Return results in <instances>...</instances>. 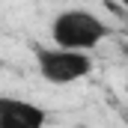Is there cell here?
<instances>
[{
  "label": "cell",
  "instance_id": "obj_1",
  "mask_svg": "<svg viewBox=\"0 0 128 128\" xmlns=\"http://www.w3.org/2000/svg\"><path fill=\"white\" fill-rule=\"evenodd\" d=\"M110 36V24L90 12V9H63L51 21V42L57 48H72V51H92Z\"/></svg>",
  "mask_w": 128,
  "mask_h": 128
},
{
  "label": "cell",
  "instance_id": "obj_2",
  "mask_svg": "<svg viewBox=\"0 0 128 128\" xmlns=\"http://www.w3.org/2000/svg\"><path fill=\"white\" fill-rule=\"evenodd\" d=\"M33 60H36L39 78L54 86H68L74 80H84L96 66L90 51H72V48H57V45H36Z\"/></svg>",
  "mask_w": 128,
  "mask_h": 128
},
{
  "label": "cell",
  "instance_id": "obj_3",
  "mask_svg": "<svg viewBox=\"0 0 128 128\" xmlns=\"http://www.w3.org/2000/svg\"><path fill=\"white\" fill-rule=\"evenodd\" d=\"M48 110L36 101L0 92V128H45Z\"/></svg>",
  "mask_w": 128,
  "mask_h": 128
}]
</instances>
